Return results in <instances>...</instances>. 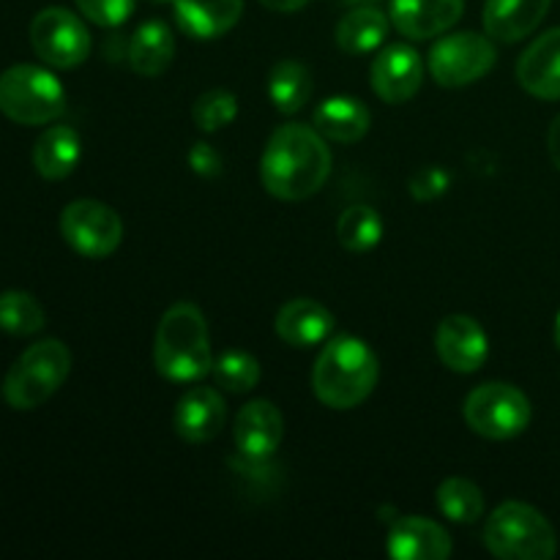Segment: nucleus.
I'll list each match as a JSON object with an SVG mask.
<instances>
[{"label":"nucleus","instance_id":"a211bd4d","mask_svg":"<svg viewBox=\"0 0 560 560\" xmlns=\"http://www.w3.org/2000/svg\"><path fill=\"white\" fill-rule=\"evenodd\" d=\"M277 337L290 348H315L334 331V315L312 299H293L277 312Z\"/></svg>","mask_w":560,"mask_h":560},{"label":"nucleus","instance_id":"bb28decb","mask_svg":"<svg viewBox=\"0 0 560 560\" xmlns=\"http://www.w3.org/2000/svg\"><path fill=\"white\" fill-rule=\"evenodd\" d=\"M337 235L342 249L353 252V255H364V252L375 249L383 238V219L375 208L370 206H353L339 217Z\"/></svg>","mask_w":560,"mask_h":560},{"label":"nucleus","instance_id":"dca6fc26","mask_svg":"<svg viewBox=\"0 0 560 560\" xmlns=\"http://www.w3.org/2000/svg\"><path fill=\"white\" fill-rule=\"evenodd\" d=\"M452 550L446 528L427 517H397L386 536V552L397 560H446Z\"/></svg>","mask_w":560,"mask_h":560},{"label":"nucleus","instance_id":"f704fd0d","mask_svg":"<svg viewBox=\"0 0 560 560\" xmlns=\"http://www.w3.org/2000/svg\"><path fill=\"white\" fill-rule=\"evenodd\" d=\"M260 3L266 5V9L279 11V14H293V11L304 9V5L310 3V0H260Z\"/></svg>","mask_w":560,"mask_h":560},{"label":"nucleus","instance_id":"4468645a","mask_svg":"<svg viewBox=\"0 0 560 560\" xmlns=\"http://www.w3.org/2000/svg\"><path fill=\"white\" fill-rule=\"evenodd\" d=\"M228 421V405L217 388L195 386L178 399L173 413V427L186 443H208L222 432Z\"/></svg>","mask_w":560,"mask_h":560},{"label":"nucleus","instance_id":"9d476101","mask_svg":"<svg viewBox=\"0 0 560 560\" xmlns=\"http://www.w3.org/2000/svg\"><path fill=\"white\" fill-rule=\"evenodd\" d=\"M60 235L77 255L104 260L124 241V222L107 202L74 200L60 213Z\"/></svg>","mask_w":560,"mask_h":560},{"label":"nucleus","instance_id":"6ab92c4d","mask_svg":"<svg viewBox=\"0 0 560 560\" xmlns=\"http://www.w3.org/2000/svg\"><path fill=\"white\" fill-rule=\"evenodd\" d=\"M552 0H487L485 31L495 42L514 44L541 25Z\"/></svg>","mask_w":560,"mask_h":560},{"label":"nucleus","instance_id":"f257e3e1","mask_svg":"<svg viewBox=\"0 0 560 560\" xmlns=\"http://www.w3.org/2000/svg\"><path fill=\"white\" fill-rule=\"evenodd\" d=\"M331 175V151L326 137L304 124L279 126L266 142L260 159V180L277 200L299 202L326 186Z\"/></svg>","mask_w":560,"mask_h":560},{"label":"nucleus","instance_id":"0eeeda50","mask_svg":"<svg viewBox=\"0 0 560 560\" xmlns=\"http://www.w3.org/2000/svg\"><path fill=\"white\" fill-rule=\"evenodd\" d=\"M465 421L487 441H512L530 424V399L512 383H485L465 399Z\"/></svg>","mask_w":560,"mask_h":560},{"label":"nucleus","instance_id":"7c9ffc66","mask_svg":"<svg viewBox=\"0 0 560 560\" xmlns=\"http://www.w3.org/2000/svg\"><path fill=\"white\" fill-rule=\"evenodd\" d=\"M80 14L98 27H118L135 11L137 0H74Z\"/></svg>","mask_w":560,"mask_h":560},{"label":"nucleus","instance_id":"39448f33","mask_svg":"<svg viewBox=\"0 0 560 560\" xmlns=\"http://www.w3.org/2000/svg\"><path fill=\"white\" fill-rule=\"evenodd\" d=\"M71 372V350L60 339L33 342L3 377V399L14 410H36L66 383Z\"/></svg>","mask_w":560,"mask_h":560},{"label":"nucleus","instance_id":"9b49d317","mask_svg":"<svg viewBox=\"0 0 560 560\" xmlns=\"http://www.w3.org/2000/svg\"><path fill=\"white\" fill-rule=\"evenodd\" d=\"M370 82L377 98L386 104H405L419 93L424 82L421 55L408 44H392L375 55L370 66Z\"/></svg>","mask_w":560,"mask_h":560},{"label":"nucleus","instance_id":"f03ea898","mask_svg":"<svg viewBox=\"0 0 560 560\" xmlns=\"http://www.w3.org/2000/svg\"><path fill=\"white\" fill-rule=\"evenodd\" d=\"M153 364L170 383H195L211 375L213 350L200 306L178 301L164 312L153 339Z\"/></svg>","mask_w":560,"mask_h":560},{"label":"nucleus","instance_id":"412c9836","mask_svg":"<svg viewBox=\"0 0 560 560\" xmlns=\"http://www.w3.org/2000/svg\"><path fill=\"white\" fill-rule=\"evenodd\" d=\"M370 126V109L355 96H331L320 102V107L315 109V129L331 142L350 145V142L364 140Z\"/></svg>","mask_w":560,"mask_h":560},{"label":"nucleus","instance_id":"72a5a7b5","mask_svg":"<svg viewBox=\"0 0 560 560\" xmlns=\"http://www.w3.org/2000/svg\"><path fill=\"white\" fill-rule=\"evenodd\" d=\"M547 151H550L552 164L560 170V115L550 124V131H547Z\"/></svg>","mask_w":560,"mask_h":560},{"label":"nucleus","instance_id":"c756f323","mask_svg":"<svg viewBox=\"0 0 560 560\" xmlns=\"http://www.w3.org/2000/svg\"><path fill=\"white\" fill-rule=\"evenodd\" d=\"M235 115H238V98L230 91H224V88L206 91L202 96H197L195 107H191V120L206 135L230 126L235 120Z\"/></svg>","mask_w":560,"mask_h":560},{"label":"nucleus","instance_id":"4be33fe9","mask_svg":"<svg viewBox=\"0 0 560 560\" xmlns=\"http://www.w3.org/2000/svg\"><path fill=\"white\" fill-rule=\"evenodd\" d=\"M82 156V140L71 126H49L33 145V167L42 178L63 180L74 173Z\"/></svg>","mask_w":560,"mask_h":560},{"label":"nucleus","instance_id":"c85d7f7f","mask_svg":"<svg viewBox=\"0 0 560 560\" xmlns=\"http://www.w3.org/2000/svg\"><path fill=\"white\" fill-rule=\"evenodd\" d=\"M219 388L230 394H249L260 383V361L246 350H228L213 361L211 370Z\"/></svg>","mask_w":560,"mask_h":560},{"label":"nucleus","instance_id":"7ed1b4c3","mask_svg":"<svg viewBox=\"0 0 560 560\" xmlns=\"http://www.w3.org/2000/svg\"><path fill=\"white\" fill-rule=\"evenodd\" d=\"M381 364L364 339L334 337L320 350L312 370L315 397L331 410L359 408L375 392Z\"/></svg>","mask_w":560,"mask_h":560},{"label":"nucleus","instance_id":"20e7f679","mask_svg":"<svg viewBox=\"0 0 560 560\" xmlns=\"http://www.w3.org/2000/svg\"><path fill=\"white\" fill-rule=\"evenodd\" d=\"M485 547L501 560H552L558 536L539 509L506 501L487 517Z\"/></svg>","mask_w":560,"mask_h":560},{"label":"nucleus","instance_id":"2eb2a0df","mask_svg":"<svg viewBox=\"0 0 560 560\" xmlns=\"http://www.w3.org/2000/svg\"><path fill=\"white\" fill-rule=\"evenodd\" d=\"M284 438V419L279 408L268 399H255L244 405L235 419L233 441L241 457L249 459H268L279 448Z\"/></svg>","mask_w":560,"mask_h":560},{"label":"nucleus","instance_id":"f3484780","mask_svg":"<svg viewBox=\"0 0 560 560\" xmlns=\"http://www.w3.org/2000/svg\"><path fill=\"white\" fill-rule=\"evenodd\" d=\"M517 82L536 98H560V27L541 33L517 60Z\"/></svg>","mask_w":560,"mask_h":560},{"label":"nucleus","instance_id":"ddd939ff","mask_svg":"<svg viewBox=\"0 0 560 560\" xmlns=\"http://www.w3.org/2000/svg\"><path fill=\"white\" fill-rule=\"evenodd\" d=\"M463 11L465 0H392L388 20L402 36L427 42L452 31Z\"/></svg>","mask_w":560,"mask_h":560},{"label":"nucleus","instance_id":"a878e982","mask_svg":"<svg viewBox=\"0 0 560 560\" xmlns=\"http://www.w3.org/2000/svg\"><path fill=\"white\" fill-rule=\"evenodd\" d=\"M435 501L443 517L459 525L479 523L481 514H485V495H481V490L474 481L459 479V476H452V479H446L438 487Z\"/></svg>","mask_w":560,"mask_h":560},{"label":"nucleus","instance_id":"e433bc0d","mask_svg":"<svg viewBox=\"0 0 560 560\" xmlns=\"http://www.w3.org/2000/svg\"><path fill=\"white\" fill-rule=\"evenodd\" d=\"M151 3H156V5H164V3H175V0H151Z\"/></svg>","mask_w":560,"mask_h":560},{"label":"nucleus","instance_id":"2f4dec72","mask_svg":"<svg viewBox=\"0 0 560 560\" xmlns=\"http://www.w3.org/2000/svg\"><path fill=\"white\" fill-rule=\"evenodd\" d=\"M446 189H448V175L443 173L441 167L419 170V173L413 175V180H410V195L421 202L435 200V197H441Z\"/></svg>","mask_w":560,"mask_h":560},{"label":"nucleus","instance_id":"5701e85b","mask_svg":"<svg viewBox=\"0 0 560 560\" xmlns=\"http://www.w3.org/2000/svg\"><path fill=\"white\" fill-rule=\"evenodd\" d=\"M175 58V36L167 22L148 20L131 33L129 66L140 77H159Z\"/></svg>","mask_w":560,"mask_h":560},{"label":"nucleus","instance_id":"1a4fd4ad","mask_svg":"<svg viewBox=\"0 0 560 560\" xmlns=\"http://www.w3.org/2000/svg\"><path fill=\"white\" fill-rule=\"evenodd\" d=\"M31 47L52 69H77L91 55V33L74 11L49 5L33 16Z\"/></svg>","mask_w":560,"mask_h":560},{"label":"nucleus","instance_id":"f8f14e48","mask_svg":"<svg viewBox=\"0 0 560 560\" xmlns=\"http://www.w3.org/2000/svg\"><path fill=\"white\" fill-rule=\"evenodd\" d=\"M435 350L443 366L459 375H470L485 366L490 355L485 328L470 315H448L443 317L435 331Z\"/></svg>","mask_w":560,"mask_h":560},{"label":"nucleus","instance_id":"6e6552de","mask_svg":"<svg viewBox=\"0 0 560 560\" xmlns=\"http://www.w3.org/2000/svg\"><path fill=\"white\" fill-rule=\"evenodd\" d=\"M498 60V49L490 36L474 31L448 33L438 38L427 58V69L443 88H465L490 74Z\"/></svg>","mask_w":560,"mask_h":560},{"label":"nucleus","instance_id":"393cba45","mask_svg":"<svg viewBox=\"0 0 560 560\" xmlns=\"http://www.w3.org/2000/svg\"><path fill=\"white\" fill-rule=\"evenodd\" d=\"M312 96V74L299 60H279L268 74V98L282 115H295L304 109Z\"/></svg>","mask_w":560,"mask_h":560},{"label":"nucleus","instance_id":"423d86ee","mask_svg":"<svg viewBox=\"0 0 560 560\" xmlns=\"http://www.w3.org/2000/svg\"><path fill=\"white\" fill-rule=\"evenodd\" d=\"M66 91L49 69L16 63L0 74V113L20 126L52 124L63 115Z\"/></svg>","mask_w":560,"mask_h":560},{"label":"nucleus","instance_id":"473e14b6","mask_svg":"<svg viewBox=\"0 0 560 560\" xmlns=\"http://www.w3.org/2000/svg\"><path fill=\"white\" fill-rule=\"evenodd\" d=\"M189 167L195 170L197 175H202V178H217V175L222 173V156H219L217 148L208 145V142H195V145L189 148Z\"/></svg>","mask_w":560,"mask_h":560},{"label":"nucleus","instance_id":"b1692460","mask_svg":"<svg viewBox=\"0 0 560 560\" xmlns=\"http://www.w3.org/2000/svg\"><path fill=\"white\" fill-rule=\"evenodd\" d=\"M388 16L377 5H355L353 11L339 20L337 25V44L342 52L364 55L381 47L388 33Z\"/></svg>","mask_w":560,"mask_h":560},{"label":"nucleus","instance_id":"c9c22d12","mask_svg":"<svg viewBox=\"0 0 560 560\" xmlns=\"http://www.w3.org/2000/svg\"><path fill=\"white\" fill-rule=\"evenodd\" d=\"M556 345H558V350H560V312H558V317H556Z\"/></svg>","mask_w":560,"mask_h":560},{"label":"nucleus","instance_id":"cd10ccee","mask_svg":"<svg viewBox=\"0 0 560 560\" xmlns=\"http://www.w3.org/2000/svg\"><path fill=\"white\" fill-rule=\"evenodd\" d=\"M44 310L25 290H3L0 293V331L11 337H31L44 328Z\"/></svg>","mask_w":560,"mask_h":560},{"label":"nucleus","instance_id":"aec40b11","mask_svg":"<svg viewBox=\"0 0 560 560\" xmlns=\"http://www.w3.org/2000/svg\"><path fill=\"white\" fill-rule=\"evenodd\" d=\"M175 22L191 38H219L238 25L244 0H175Z\"/></svg>","mask_w":560,"mask_h":560}]
</instances>
